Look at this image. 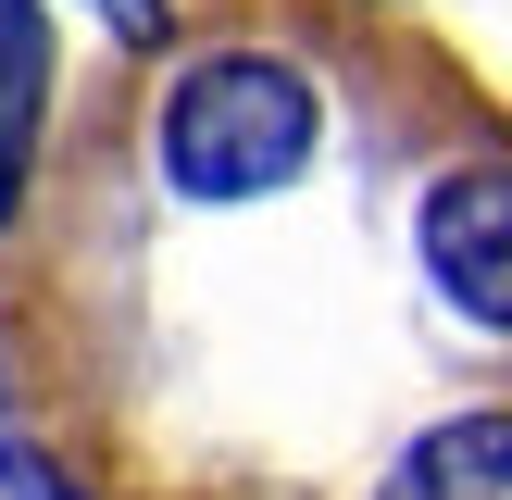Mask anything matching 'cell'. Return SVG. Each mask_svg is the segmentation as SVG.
I'll use <instances>...</instances> for the list:
<instances>
[{"mask_svg": "<svg viewBox=\"0 0 512 500\" xmlns=\"http://www.w3.org/2000/svg\"><path fill=\"white\" fill-rule=\"evenodd\" d=\"M38 100H50V25L38 0H0V225H13L25 163H38Z\"/></svg>", "mask_w": 512, "mask_h": 500, "instance_id": "obj_2", "label": "cell"}, {"mask_svg": "<svg viewBox=\"0 0 512 500\" xmlns=\"http://www.w3.org/2000/svg\"><path fill=\"white\" fill-rule=\"evenodd\" d=\"M75 500H512V100L400 0H213L25 163L0 263Z\"/></svg>", "mask_w": 512, "mask_h": 500, "instance_id": "obj_1", "label": "cell"}]
</instances>
